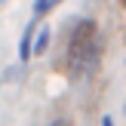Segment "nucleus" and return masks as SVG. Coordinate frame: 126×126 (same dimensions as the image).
<instances>
[{
  "instance_id": "obj_4",
  "label": "nucleus",
  "mask_w": 126,
  "mask_h": 126,
  "mask_svg": "<svg viewBox=\"0 0 126 126\" xmlns=\"http://www.w3.org/2000/svg\"><path fill=\"white\" fill-rule=\"evenodd\" d=\"M102 126H114V120H111V117H105V120H102Z\"/></svg>"
},
{
  "instance_id": "obj_1",
  "label": "nucleus",
  "mask_w": 126,
  "mask_h": 126,
  "mask_svg": "<svg viewBox=\"0 0 126 126\" xmlns=\"http://www.w3.org/2000/svg\"><path fill=\"white\" fill-rule=\"evenodd\" d=\"M65 65L68 74L74 80L89 77L98 68V59H102V37H98V25L89 22V18H80L71 28V37H68V49H65Z\"/></svg>"
},
{
  "instance_id": "obj_2",
  "label": "nucleus",
  "mask_w": 126,
  "mask_h": 126,
  "mask_svg": "<svg viewBox=\"0 0 126 126\" xmlns=\"http://www.w3.org/2000/svg\"><path fill=\"white\" fill-rule=\"evenodd\" d=\"M59 3H65V0H34V18L46 16V12H52Z\"/></svg>"
},
{
  "instance_id": "obj_3",
  "label": "nucleus",
  "mask_w": 126,
  "mask_h": 126,
  "mask_svg": "<svg viewBox=\"0 0 126 126\" xmlns=\"http://www.w3.org/2000/svg\"><path fill=\"white\" fill-rule=\"evenodd\" d=\"M46 46H49V28H43V25H40V34L34 37V52H37V55L46 52Z\"/></svg>"
},
{
  "instance_id": "obj_5",
  "label": "nucleus",
  "mask_w": 126,
  "mask_h": 126,
  "mask_svg": "<svg viewBox=\"0 0 126 126\" xmlns=\"http://www.w3.org/2000/svg\"><path fill=\"white\" fill-rule=\"evenodd\" d=\"M52 126H71V123H68V120H55Z\"/></svg>"
}]
</instances>
